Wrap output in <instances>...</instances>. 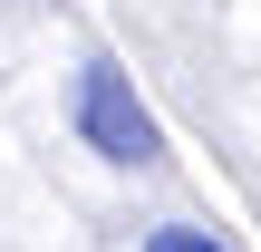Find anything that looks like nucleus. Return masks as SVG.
Returning <instances> with one entry per match:
<instances>
[{
    "label": "nucleus",
    "instance_id": "obj_1",
    "mask_svg": "<svg viewBox=\"0 0 261 252\" xmlns=\"http://www.w3.org/2000/svg\"><path fill=\"white\" fill-rule=\"evenodd\" d=\"M68 117H77V136H87V155H107V165H155V155H165L155 107L136 97V78H126L116 58H87V68H77Z\"/></svg>",
    "mask_w": 261,
    "mask_h": 252
},
{
    "label": "nucleus",
    "instance_id": "obj_2",
    "mask_svg": "<svg viewBox=\"0 0 261 252\" xmlns=\"http://www.w3.org/2000/svg\"><path fill=\"white\" fill-rule=\"evenodd\" d=\"M145 252H232V243H213L203 223H155V233H145Z\"/></svg>",
    "mask_w": 261,
    "mask_h": 252
}]
</instances>
